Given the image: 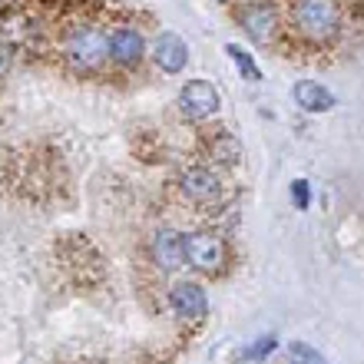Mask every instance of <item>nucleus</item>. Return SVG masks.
Returning <instances> with one entry per match:
<instances>
[{
    "mask_svg": "<svg viewBox=\"0 0 364 364\" xmlns=\"http://www.w3.org/2000/svg\"><path fill=\"white\" fill-rule=\"evenodd\" d=\"M106 33L96 23H73L60 40V53L67 70L80 73V77H96L109 67V50H106Z\"/></svg>",
    "mask_w": 364,
    "mask_h": 364,
    "instance_id": "nucleus-1",
    "label": "nucleus"
},
{
    "mask_svg": "<svg viewBox=\"0 0 364 364\" xmlns=\"http://www.w3.org/2000/svg\"><path fill=\"white\" fill-rule=\"evenodd\" d=\"M288 23L305 43L325 47L341 33V7L338 0H291Z\"/></svg>",
    "mask_w": 364,
    "mask_h": 364,
    "instance_id": "nucleus-2",
    "label": "nucleus"
},
{
    "mask_svg": "<svg viewBox=\"0 0 364 364\" xmlns=\"http://www.w3.org/2000/svg\"><path fill=\"white\" fill-rule=\"evenodd\" d=\"M182 252H186V262L202 275H219L225 269V262H229L225 239L209 229H196L189 235H182Z\"/></svg>",
    "mask_w": 364,
    "mask_h": 364,
    "instance_id": "nucleus-3",
    "label": "nucleus"
},
{
    "mask_svg": "<svg viewBox=\"0 0 364 364\" xmlns=\"http://www.w3.org/2000/svg\"><path fill=\"white\" fill-rule=\"evenodd\" d=\"M235 23L245 30V37L259 47L275 43L278 30H282V14L272 0H245L242 7H235Z\"/></svg>",
    "mask_w": 364,
    "mask_h": 364,
    "instance_id": "nucleus-4",
    "label": "nucleus"
},
{
    "mask_svg": "<svg viewBox=\"0 0 364 364\" xmlns=\"http://www.w3.org/2000/svg\"><path fill=\"white\" fill-rule=\"evenodd\" d=\"M219 106H222V96L209 80H189V83L179 90V113L186 116L189 123H202V119L215 116Z\"/></svg>",
    "mask_w": 364,
    "mask_h": 364,
    "instance_id": "nucleus-5",
    "label": "nucleus"
},
{
    "mask_svg": "<svg viewBox=\"0 0 364 364\" xmlns=\"http://www.w3.org/2000/svg\"><path fill=\"white\" fill-rule=\"evenodd\" d=\"M106 50H109V63L119 70H136L146 57V37L136 27L123 23V27L109 30L106 37Z\"/></svg>",
    "mask_w": 364,
    "mask_h": 364,
    "instance_id": "nucleus-6",
    "label": "nucleus"
},
{
    "mask_svg": "<svg viewBox=\"0 0 364 364\" xmlns=\"http://www.w3.org/2000/svg\"><path fill=\"white\" fill-rule=\"evenodd\" d=\"M179 192L196 205H215L222 199V179L209 166H189L179 173Z\"/></svg>",
    "mask_w": 364,
    "mask_h": 364,
    "instance_id": "nucleus-7",
    "label": "nucleus"
},
{
    "mask_svg": "<svg viewBox=\"0 0 364 364\" xmlns=\"http://www.w3.org/2000/svg\"><path fill=\"white\" fill-rule=\"evenodd\" d=\"M169 308L179 321H199L209 315V295L199 282H176L169 288Z\"/></svg>",
    "mask_w": 364,
    "mask_h": 364,
    "instance_id": "nucleus-8",
    "label": "nucleus"
},
{
    "mask_svg": "<svg viewBox=\"0 0 364 364\" xmlns=\"http://www.w3.org/2000/svg\"><path fill=\"white\" fill-rule=\"evenodd\" d=\"M149 255H153L156 269L166 272V275H173L186 265V252H182V235L169 225H159L153 232V242H149Z\"/></svg>",
    "mask_w": 364,
    "mask_h": 364,
    "instance_id": "nucleus-9",
    "label": "nucleus"
},
{
    "mask_svg": "<svg viewBox=\"0 0 364 364\" xmlns=\"http://www.w3.org/2000/svg\"><path fill=\"white\" fill-rule=\"evenodd\" d=\"M153 63L163 70V73L176 77V73H182V70L189 67V43H186L176 30H163V33L153 40Z\"/></svg>",
    "mask_w": 364,
    "mask_h": 364,
    "instance_id": "nucleus-10",
    "label": "nucleus"
},
{
    "mask_svg": "<svg viewBox=\"0 0 364 364\" xmlns=\"http://www.w3.org/2000/svg\"><path fill=\"white\" fill-rule=\"evenodd\" d=\"M291 96H295V103L301 106L305 113H328V109H335L331 90L321 87L318 80H298L295 87H291Z\"/></svg>",
    "mask_w": 364,
    "mask_h": 364,
    "instance_id": "nucleus-11",
    "label": "nucleus"
},
{
    "mask_svg": "<svg viewBox=\"0 0 364 364\" xmlns=\"http://www.w3.org/2000/svg\"><path fill=\"white\" fill-rule=\"evenodd\" d=\"M212 159L215 163H225V166H235L239 163V156H242V143L235 139V136H229V133H222L219 139H212Z\"/></svg>",
    "mask_w": 364,
    "mask_h": 364,
    "instance_id": "nucleus-12",
    "label": "nucleus"
},
{
    "mask_svg": "<svg viewBox=\"0 0 364 364\" xmlns=\"http://www.w3.org/2000/svg\"><path fill=\"white\" fill-rule=\"evenodd\" d=\"M225 53H229V60L235 63V70H239L242 77L252 80V83H259V80H262V70H259V63L252 60L249 50H242L239 43H229V47H225Z\"/></svg>",
    "mask_w": 364,
    "mask_h": 364,
    "instance_id": "nucleus-13",
    "label": "nucleus"
},
{
    "mask_svg": "<svg viewBox=\"0 0 364 364\" xmlns=\"http://www.w3.org/2000/svg\"><path fill=\"white\" fill-rule=\"evenodd\" d=\"M288 358H291V364H328L325 355L318 348L305 345V341H291L288 345Z\"/></svg>",
    "mask_w": 364,
    "mask_h": 364,
    "instance_id": "nucleus-14",
    "label": "nucleus"
},
{
    "mask_svg": "<svg viewBox=\"0 0 364 364\" xmlns=\"http://www.w3.org/2000/svg\"><path fill=\"white\" fill-rule=\"evenodd\" d=\"M275 348H278V338L275 335H259L249 348H245V351H242V358H245V361H265Z\"/></svg>",
    "mask_w": 364,
    "mask_h": 364,
    "instance_id": "nucleus-15",
    "label": "nucleus"
},
{
    "mask_svg": "<svg viewBox=\"0 0 364 364\" xmlns=\"http://www.w3.org/2000/svg\"><path fill=\"white\" fill-rule=\"evenodd\" d=\"M291 202H295L298 212H305L308 205H311V186H308V179H295V182H291Z\"/></svg>",
    "mask_w": 364,
    "mask_h": 364,
    "instance_id": "nucleus-16",
    "label": "nucleus"
},
{
    "mask_svg": "<svg viewBox=\"0 0 364 364\" xmlns=\"http://www.w3.org/2000/svg\"><path fill=\"white\" fill-rule=\"evenodd\" d=\"M10 63H14V47H7V43L0 40V77L10 70Z\"/></svg>",
    "mask_w": 364,
    "mask_h": 364,
    "instance_id": "nucleus-17",
    "label": "nucleus"
},
{
    "mask_svg": "<svg viewBox=\"0 0 364 364\" xmlns=\"http://www.w3.org/2000/svg\"><path fill=\"white\" fill-rule=\"evenodd\" d=\"M219 4H229V0H219Z\"/></svg>",
    "mask_w": 364,
    "mask_h": 364,
    "instance_id": "nucleus-18",
    "label": "nucleus"
}]
</instances>
